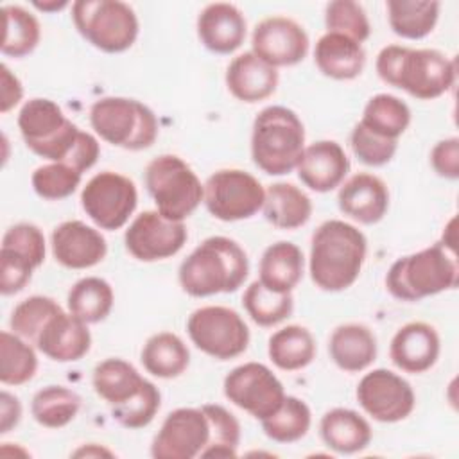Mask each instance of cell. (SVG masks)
Here are the masks:
<instances>
[{
	"instance_id": "obj_20",
	"label": "cell",
	"mask_w": 459,
	"mask_h": 459,
	"mask_svg": "<svg viewBox=\"0 0 459 459\" xmlns=\"http://www.w3.org/2000/svg\"><path fill=\"white\" fill-rule=\"evenodd\" d=\"M296 170L305 186L325 194L342 185L350 172V160L337 142L319 140L305 147Z\"/></svg>"
},
{
	"instance_id": "obj_43",
	"label": "cell",
	"mask_w": 459,
	"mask_h": 459,
	"mask_svg": "<svg viewBox=\"0 0 459 459\" xmlns=\"http://www.w3.org/2000/svg\"><path fill=\"white\" fill-rule=\"evenodd\" d=\"M0 255L13 256L36 269L45 260V235L36 224L18 222L4 233Z\"/></svg>"
},
{
	"instance_id": "obj_49",
	"label": "cell",
	"mask_w": 459,
	"mask_h": 459,
	"mask_svg": "<svg viewBox=\"0 0 459 459\" xmlns=\"http://www.w3.org/2000/svg\"><path fill=\"white\" fill-rule=\"evenodd\" d=\"M32 267L7 255H0V292L11 296L20 292L32 276Z\"/></svg>"
},
{
	"instance_id": "obj_12",
	"label": "cell",
	"mask_w": 459,
	"mask_h": 459,
	"mask_svg": "<svg viewBox=\"0 0 459 459\" xmlns=\"http://www.w3.org/2000/svg\"><path fill=\"white\" fill-rule=\"evenodd\" d=\"M81 204L86 215L100 230H120L138 204V192L124 174L104 170L95 174L81 192Z\"/></svg>"
},
{
	"instance_id": "obj_34",
	"label": "cell",
	"mask_w": 459,
	"mask_h": 459,
	"mask_svg": "<svg viewBox=\"0 0 459 459\" xmlns=\"http://www.w3.org/2000/svg\"><path fill=\"white\" fill-rule=\"evenodd\" d=\"M113 289L99 276L81 278L72 285L66 296L68 312L91 325L106 319L113 308Z\"/></svg>"
},
{
	"instance_id": "obj_32",
	"label": "cell",
	"mask_w": 459,
	"mask_h": 459,
	"mask_svg": "<svg viewBox=\"0 0 459 459\" xmlns=\"http://www.w3.org/2000/svg\"><path fill=\"white\" fill-rule=\"evenodd\" d=\"M267 353L273 364L283 371L303 369L316 357V339L308 328L289 325L269 337Z\"/></svg>"
},
{
	"instance_id": "obj_50",
	"label": "cell",
	"mask_w": 459,
	"mask_h": 459,
	"mask_svg": "<svg viewBox=\"0 0 459 459\" xmlns=\"http://www.w3.org/2000/svg\"><path fill=\"white\" fill-rule=\"evenodd\" d=\"M2 93H0V111H11L23 97V88L20 79L9 70L7 65H2Z\"/></svg>"
},
{
	"instance_id": "obj_15",
	"label": "cell",
	"mask_w": 459,
	"mask_h": 459,
	"mask_svg": "<svg viewBox=\"0 0 459 459\" xmlns=\"http://www.w3.org/2000/svg\"><path fill=\"white\" fill-rule=\"evenodd\" d=\"M210 441V421L201 407H179L167 414L152 439L154 459H194Z\"/></svg>"
},
{
	"instance_id": "obj_42",
	"label": "cell",
	"mask_w": 459,
	"mask_h": 459,
	"mask_svg": "<svg viewBox=\"0 0 459 459\" xmlns=\"http://www.w3.org/2000/svg\"><path fill=\"white\" fill-rule=\"evenodd\" d=\"M61 310L59 303L48 296H30L14 307L9 317V326L14 333L34 344L48 319Z\"/></svg>"
},
{
	"instance_id": "obj_38",
	"label": "cell",
	"mask_w": 459,
	"mask_h": 459,
	"mask_svg": "<svg viewBox=\"0 0 459 459\" xmlns=\"http://www.w3.org/2000/svg\"><path fill=\"white\" fill-rule=\"evenodd\" d=\"M312 423L308 405L296 396L283 398L281 405L267 418L262 420L264 434L276 443H294L307 436Z\"/></svg>"
},
{
	"instance_id": "obj_19",
	"label": "cell",
	"mask_w": 459,
	"mask_h": 459,
	"mask_svg": "<svg viewBox=\"0 0 459 459\" xmlns=\"http://www.w3.org/2000/svg\"><path fill=\"white\" fill-rule=\"evenodd\" d=\"M441 350V341L436 328L423 321H412L396 330L391 339V362L405 373H425L430 369Z\"/></svg>"
},
{
	"instance_id": "obj_8",
	"label": "cell",
	"mask_w": 459,
	"mask_h": 459,
	"mask_svg": "<svg viewBox=\"0 0 459 459\" xmlns=\"http://www.w3.org/2000/svg\"><path fill=\"white\" fill-rule=\"evenodd\" d=\"M145 186L156 212L169 221L183 222L204 197L197 174L176 154H161L145 167Z\"/></svg>"
},
{
	"instance_id": "obj_45",
	"label": "cell",
	"mask_w": 459,
	"mask_h": 459,
	"mask_svg": "<svg viewBox=\"0 0 459 459\" xmlns=\"http://www.w3.org/2000/svg\"><path fill=\"white\" fill-rule=\"evenodd\" d=\"M325 25L328 32L344 34L359 43L371 34V25L364 7L353 0H333L326 4Z\"/></svg>"
},
{
	"instance_id": "obj_17",
	"label": "cell",
	"mask_w": 459,
	"mask_h": 459,
	"mask_svg": "<svg viewBox=\"0 0 459 459\" xmlns=\"http://www.w3.org/2000/svg\"><path fill=\"white\" fill-rule=\"evenodd\" d=\"M251 47L255 56L274 68L292 66L305 59L308 52V36L292 18L267 16L255 25Z\"/></svg>"
},
{
	"instance_id": "obj_30",
	"label": "cell",
	"mask_w": 459,
	"mask_h": 459,
	"mask_svg": "<svg viewBox=\"0 0 459 459\" xmlns=\"http://www.w3.org/2000/svg\"><path fill=\"white\" fill-rule=\"evenodd\" d=\"M140 360L152 377L176 378L188 368L190 351L176 333L160 332L145 341Z\"/></svg>"
},
{
	"instance_id": "obj_13",
	"label": "cell",
	"mask_w": 459,
	"mask_h": 459,
	"mask_svg": "<svg viewBox=\"0 0 459 459\" xmlns=\"http://www.w3.org/2000/svg\"><path fill=\"white\" fill-rule=\"evenodd\" d=\"M224 396L256 420L271 416L283 402L285 389L278 377L260 362L233 368L224 378Z\"/></svg>"
},
{
	"instance_id": "obj_14",
	"label": "cell",
	"mask_w": 459,
	"mask_h": 459,
	"mask_svg": "<svg viewBox=\"0 0 459 459\" xmlns=\"http://www.w3.org/2000/svg\"><path fill=\"white\" fill-rule=\"evenodd\" d=\"M360 407L380 423H396L411 416L416 396L411 384L398 373L378 368L366 373L357 385Z\"/></svg>"
},
{
	"instance_id": "obj_9",
	"label": "cell",
	"mask_w": 459,
	"mask_h": 459,
	"mask_svg": "<svg viewBox=\"0 0 459 459\" xmlns=\"http://www.w3.org/2000/svg\"><path fill=\"white\" fill-rule=\"evenodd\" d=\"M72 20L88 43L108 54L131 48L138 38V18L120 0H77L72 4Z\"/></svg>"
},
{
	"instance_id": "obj_22",
	"label": "cell",
	"mask_w": 459,
	"mask_h": 459,
	"mask_svg": "<svg viewBox=\"0 0 459 459\" xmlns=\"http://www.w3.org/2000/svg\"><path fill=\"white\" fill-rule=\"evenodd\" d=\"M337 204L339 210L353 221L375 224L387 213L389 190L378 176L359 172L341 185Z\"/></svg>"
},
{
	"instance_id": "obj_53",
	"label": "cell",
	"mask_w": 459,
	"mask_h": 459,
	"mask_svg": "<svg viewBox=\"0 0 459 459\" xmlns=\"http://www.w3.org/2000/svg\"><path fill=\"white\" fill-rule=\"evenodd\" d=\"M66 5H68V2H65V0H61V2H57V0H52V2H34V7H38L39 11H45V13H54V11H59V9L66 7Z\"/></svg>"
},
{
	"instance_id": "obj_26",
	"label": "cell",
	"mask_w": 459,
	"mask_h": 459,
	"mask_svg": "<svg viewBox=\"0 0 459 459\" xmlns=\"http://www.w3.org/2000/svg\"><path fill=\"white\" fill-rule=\"evenodd\" d=\"M328 353L339 369L359 373L369 368L377 359V337L364 325L346 323L332 332Z\"/></svg>"
},
{
	"instance_id": "obj_46",
	"label": "cell",
	"mask_w": 459,
	"mask_h": 459,
	"mask_svg": "<svg viewBox=\"0 0 459 459\" xmlns=\"http://www.w3.org/2000/svg\"><path fill=\"white\" fill-rule=\"evenodd\" d=\"M161 405V394L158 387L145 380L142 389L120 405H113V418L126 429L147 427Z\"/></svg>"
},
{
	"instance_id": "obj_7",
	"label": "cell",
	"mask_w": 459,
	"mask_h": 459,
	"mask_svg": "<svg viewBox=\"0 0 459 459\" xmlns=\"http://www.w3.org/2000/svg\"><path fill=\"white\" fill-rule=\"evenodd\" d=\"M93 131L108 143L127 151L151 147L158 138V120L149 106L127 97H102L90 108Z\"/></svg>"
},
{
	"instance_id": "obj_37",
	"label": "cell",
	"mask_w": 459,
	"mask_h": 459,
	"mask_svg": "<svg viewBox=\"0 0 459 459\" xmlns=\"http://www.w3.org/2000/svg\"><path fill=\"white\" fill-rule=\"evenodd\" d=\"M4 36H2V54L11 57L29 56L39 43L41 29L34 14L20 5H4Z\"/></svg>"
},
{
	"instance_id": "obj_25",
	"label": "cell",
	"mask_w": 459,
	"mask_h": 459,
	"mask_svg": "<svg viewBox=\"0 0 459 459\" xmlns=\"http://www.w3.org/2000/svg\"><path fill=\"white\" fill-rule=\"evenodd\" d=\"M314 61L323 75L337 81H350L360 75L366 65V52L362 43L344 34L326 32L316 43Z\"/></svg>"
},
{
	"instance_id": "obj_48",
	"label": "cell",
	"mask_w": 459,
	"mask_h": 459,
	"mask_svg": "<svg viewBox=\"0 0 459 459\" xmlns=\"http://www.w3.org/2000/svg\"><path fill=\"white\" fill-rule=\"evenodd\" d=\"M430 165L437 176L446 179L459 178V138L439 140L430 151Z\"/></svg>"
},
{
	"instance_id": "obj_52",
	"label": "cell",
	"mask_w": 459,
	"mask_h": 459,
	"mask_svg": "<svg viewBox=\"0 0 459 459\" xmlns=\"http://www.w3.org/2000/svg\"><path fill=\"white\" fill-rule=\"evenodd\" d=\"M74 455H75V457H79V455H86V457H91V455H93V457H99V455H111V452L106 450V448H102V446H99V445H95V443H90L88 446H82V448L75 450Z\"/></svg>"
},
{
	"instance_id": "obj_1",
	"label": "cell",
	"mask_w": 459,
	"mask_h": 459,
	"mask_svg": "<svg viewBox=\"0 0 459 459\" xmlns=\"http://www.w3.org/2000/svg\"><path fill=\"white\" fill-rule=\"evenodd\" d=\"M18 129L25 145L38 156L66 163L81 174L91 169L100 154L93 134L68 120L59 104L50 99H30L18 113Z\"/></svg>"
},
{
	"instance_id": "obj_28",
	"label": "cell",
	"mask_w": 459,
	"mask_h": 459,
	"mask_svg": "<svg viewBox=\"0 0 459 459\" xmlns=\"http://www.w3.org/2000/svg\"><path fill=\"white\" fill-rule=\"evenodd\" d=\"M303 251L287 240L265 247L260 258L258 281L273 292H290L303 278Z\"/></svg>"
},
{
	"instance_id": "obj_41",
	"label": "cell",
	"mask_w": 459,
	"mask_h": 459,
	"mask_svg": "<svg viewBox=\"0 0 459 459\" xmlns=\"http://www.w3.org/2000/svg\"><path fill=\"white\" fill-rule=\"evenodd\" d=\"M201 409L210 421V441L201 452V457H237V446L240 443L238 420L217 403H204Z\"/></svg>"
},
{
	"instance_id": "obj_31",
	"label": "cell",
	"mask_w": 459,
	"mask_h": 459,
	"mask_svg": "<svg viewBox=\"0 0 459 459\" xmlns=\"http://www.w3.org/2000/svg\"><path fill=\"white\" fill-rule=\"evenodd\" d=\"M91 384L95 393L113 407L134 396L145 384V378L127 360L106 359L95 366Z\"/></svg>"
},
{
	"instance_id": "obj_29",
	"label": "cell",
	"mask_w": 459,
	"mask_h": 459,
	"mask_svg": "<svg viewBox=\"0 0 459 459\" xmlns=\"http://www.w3.org/2000/svg\"><path fill=\"white\" fill-rule=\"evenodd\" d=\"M265 219L280 230H296L308 222L312 215L310 197L292 183H274L265 190Z\"/></svg>"
},
{
	"instance_id": "obj_40",
	"label": "cell",
	"mask_w": 459,
	"mask_h": 459,
	"mask_svg": "<svg viewBox=\"0 0 459 459\" xmlns=\"http://www.w3.org/2000/svg\"><path fill=\"white\" fill-rule=\"evenodd\" d=\"M242 305L258 326H274L292 314L294 299L290 292H273L256 280L244 290Z\"/></svg>"
},
{
	"instance_id": "obj_44",
	"label": "cell",
	"mask_w": 459,
	"mask_h": 459,
	"mask_svg": "<svg viewBox=\"0 0 459 459\" xmlns=\"http://www.w3.org/2000/svg\"><path fill=\"white\" fill-rule=\"evenodd\" d=\"M82 174L66 163L41 165L32 172L30 183L34 192L47 201H59L72 195L81 185Z\"/></svg>"
},
{
	"instance_id": "obj_23",
	"label": "cell",
	"mask_w": 459,
	"mask_h": 459,
	"mask_svg": "<svg viewBox=\"0 0 459 459\" xmlns=\"http://www.w3.org/2000/svg\"><path fill=\"white\" fill-rule=\"evenodd\" d=\"M246 18L228 2L208 4L197 16V36L203 47L213 54H231L246 39Z\"/></svg>"
},
{
	"instance_id": "obj_11",
	"label": "cell",
	"mask_w": 459,
	"mask_h": 459,
	"mask_svg": "<svg viewBox=\"0 0 459 459\" xmlns=\"http://www.w3.org/2000/svg\"><path fill=\"white\" fill-rule=\"evenodd\" d=\"M265 199L262 183L240 169H222L213 172L204 183V204L208 212L224 222L253 217Z\"/></svg>"
},
{
	"instance_id": "obj_21",
	"label": "cell",
	"mask_w": 459,
	"mask_h": 459,
	"mask_svg": "<svg viewBox=\"0 0 459 459\" xmlns=\"http://www.w3.org/2000/svg\"><path fill=\"white\" fill-rule=\"evenodd\" d=\"M34 344L43 355L56 362H75L90 351L91 333L88 323L61 310L48 319Z\"/></svg>"
},
{
	"instance_id": "obj_35",
	"label": "cell",
	"mask_w": 459,
	"mask_h": 459,
	"mask_svg": "<svg viewBox=\"0 0 459 459\" xmlns=\"http://www.w3.org/2000/svg\"><path fill=\"white\" fill-rule=\"evenodd\" d=\"M360 124L384 138L398 140L411 124V109L391 93H377L364 106Z\"/></svg>"
},
{
	"instance_id": "obj_51",
	"label": "cell",
	"mask_w": 459,
	"mask_h": 459,
	"mask_svg": "<svg viewBox=\"0 0 459 459\" xmlns=\"http://www.w3.org/2000/svg\"><path fill=\"white\" fill-rule=\"evenodd\" d=\"M20 418H22L20 400L11 393L2 391L0 393V434H7L11 429H14Z\"/></svg>"
},
{
	"instance_id": "obj_4",
	"label": "cell",
	"mask_w": 459,
	"mask_h": 459,
	"mask_svg": "<svg viewBox=\"0 0 459 459\" xmlns=\"http://www.w3.org/2000/svg\"><path fill=\"white\" fill-rule=\"evenodd\" d=\"M249 260L242 246L228 237L204 238L179 265V285L194 298L235 292L247 278Z\"/></svg>"
},
{
	"instance_id": "obj_47",
	"label": "cell",
	"mask_w": 459,
	"mask_h": 459,
	"mask_svg": "<svg viewBox=\"0 0 459 459\" xmlns=\"http://www.w3.org/2000/svg\"><path fill=\"white\" fill-rule=\"evenodd\" d=\"M350 145L360 163L369 165V167H382L393 160L396 147H398V140L384 138V136L366 129L359 122L351 129Z\"/></svg>"
},
{
	"instance_id": "obj_5",
	"label": "cell",
	"mask_w": 459,
	"mask_h": 459,
	"mask_svg": "<svg viewBox=\"0 0 459 459\" xmlns=\"http://www.w3.org/2000/svg\"><path fill=\"white\" fill-rule=\"evenodd\" d=\"M457 281V253L443 242L398 258L385 276L387 290L400 301H420L454 289Z\"/></svg>"
},
{
	"instance_id": "obj_18",
	"label": "cell",
	"mask_w": 459,
	"mask_h": 459,
	"mask_svg": "<svg viewBox=\"0 0 459 459\" xmlns=\"http://www.w3.org/2000/svg\"><path fill=\"white\" fill-rule=\"evenodd\" d=\"M50 244L56 262L68 269H90L108 253L102 233L82 221H65L56 226Z\"/></svg>"
},
{
	"instance_id": "obj_6",
	"label": "cell",
	"mask_w": 459,
	"mask_h": 459,
	"mask_svg": "<svg viewBox=\"0 0 459 459\" xmlns=\"http://www.w3.org/2000/svg\"><path fill=\"white\" fill-rule=\"evenodd\" d=\"M305 151V127L299 117L285 106L264 108L251 133V158L269 176L292 172Z\"/></svg>"
},
{
	"instance_id": "obj_27",
	"label": "cell",
	"mask_w": 459,
	"mask_h": 459,
	"mask_svg": "<svg viewBox=\"0 0 459 459\" xmlns=\"http://www.w3.org/2000/svg\"><path fill=\"white\" fill-rule=\"evenodd\" d=\"M323 443L337 454H357L364 450L373 437V430L357 411L335 407L325 412L319 421Z\"/></svg>"
},
{
	"instance_id": "obj_2",
	"label": "cell",
	"mask_w": 459,
	"mask_h": 459,
	"mask_svg": "<svg viewBox=\"0 0 459 459\" xmlns=\"http://www.w3.org/2000/svg\"><path fill=\"white\" fill-rule=\"evenodd\" d=\"M364 233L350 222L325 221L312 235L308 273L316 287L339 292L355 283L366 260Z\"/></svg>"
},
{
	"instance_id": "obj_3",
	"label": "cell",
	"mask_w": 459,
	"mask_h": 459,
	"mask_svg": "<svg viewBox=\"0 0 459 459\" xmlns=\"http://www.w3.org/2000/svg\"><path fill=\"white\" fill-rule=\"evenodd\" d=\"M378 77L420 100H432L455 84V61L434 48L384 47L375 63Z\"/></svg>"
},
{
	"instance_id": "obj_33",
	"label": "cell",
	"mask_w": 459,
	"mask_h": 459,
	"mask_svg": "<svg viewBox=\"0 0 459 459\" xmlns=\"http://www.w3.org/2000/svg\"><path fill=\"white\" fill-rule=\"evenodd\" d=\"M387 20L393 32L405 39H421L429 36L439 16L437 0H389Z\"/></svg>"
},
{
	"instance_id": "obj_16",
	"label": "cell",
	"mask_w": 459,
	"mask_h": 459,
	"mask_svg": "<svg viewBox=\"0 0 459 459\" xmlns=\"http://www.w3.org/2000/svg\"><path fill=\"white\" fill-rule=\"evenodd\" d=\"M186 238L188 231L183 222L169 221L156 210H147L136 215L129 224L124 244L136 260L156 262L179 253Z\"/></svg>"
},
{
	"instance_id": "obj_39",
	"label": "cell",
	"mask_w": 459,
	"mask_h": 459,
	"mask_svg": "<svg viewBox=\"0 0 459 459\" xmlns=\"http://www.w3.org/2000/svg\"><path fill=\"white\" fill-rule=\"evenodd\" d=\"M38 369L34 348L14 332L0 333V380L5 385H22L29 382Z\"/></svg>"
},
{
	"instance_id": "obj_36",
	"label": "cell",
	"mask_w": 459,
	"mask_h": 459,
	"mask_svg": "<svg viewBox=\"0 0 459 459\" xmlns=\"http://www.w3.org/2000/svg\"><path fill=\"white\" fill-rule=\"evenodd\" d=\"M81 409V396L65 385H47L30 402L32 418L47 429L68 425Z\"/></svg>"
},
{
	"instance_id": "obj_24",
	"label": "cell",
	"mask_w": 459,
	"mask_h": 459,
	"mask_svg": "<svg viewBox=\"0 0 459 459\" xmlns=\"http://www.w3.org/2000/svg\"><path fill=\"white\" fill-rule=\"evenodd\" d=\"M230 93L247 104L271 97L278 86V70L253 52L238 54L226 68Z\"/></svg>"
},
{
	"instance_id": "obj_10",
	"label": "cell",
	"mask_w": 459,
	"mask_h": 459,
	"mask_svg": "<svg viewBox=\"0 0 459 459\" xmlns=\"http://www.w3.org/2000/svg\"><path fill=\"white\" fill-rule=\"evenodd\" d=\"M186 332L195 348L217 360L235 359L249 344L246 321L230 307L208 305L194 310L188 316Z\"/></svg>"
}]
</instances>
